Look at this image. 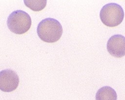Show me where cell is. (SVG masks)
<instances>
[{
    "label": "cell",
    "instance_id": "2",
    "mask_svg": "<svg viewBox=\"0 0 125 100\" xmlns=\"http://www.w3.org/2000/svg\"><path fill=\"white\" fill-rule=\"evenodd\" d=\"M100 18L102 22L108 27H115L123 21L124 11L119 4L109 3L104 5L100 12Z\"/></svg>",
    "mask_w": 125,
    "mask_h": 100
},
{
    "label": "cell",
    "instance_id": "5",
    "mask_svg": "<svg viewBox=\"0 0 125 100\" xmlns=\"http://www.w3.org/2000/svg\"><path fill=\"white\" fill-rule=\"evenodd\" d=\"M106 48L109 54L116 58L125 55V37L117 34L111 36L108 40Z\"/></svg>",
    "mask_w": 125,
    "mask_h": 100
},
{
    "label": "cell",
    "instance_id": "7",
    "mask_svg": "<svg viewBox=\"0 0 125 100\" xmlns=\"http://www.w3.org/2000/svg\"><path fill=\"white\" fill-rule=\"evenodd\" d=\"M46 0H24L25 5L34 11L42 10L46 6Z\"/></svg>",
    "mask_w": 125,
    "mask_h": 100
},
{
    "label": "cell",
    "instance_id": "4",
    "mask_svg": "<svg viewBox=\"0 0 125 100\" xmlns=\"http://www.w3.org/2000/svg\"><path fill=\"white\" fill-rule=\"evenodd\" d=\"M19 83V78L13 70L7 69L0 72V90L10 92L15 90Z\"/></svg>",
    "mask_w": 125,
    "mask_h": 100
},
{
    "label": "cell",
    "instance_id": "3",
    "mask_svg": "<svg viewBox=\"0 0 125 100\" xmlns=\"http://www.w3.org/2000/svg\"><path fill=\"white\" fill-rule=\"evenodd\" d=\"M31 23V19L29 14L21 10L12 12L7 20L8 28L17 34H22L26 32L30 29Z\"/></svg>",
    "mask_w": 125,
    "mask_h": 100
},
{
    "label": "cell",
    "instance_id": "6",
    "mask_svg": "<svg viewBox=\"0 0 125 100\" xmlns=\"http://www.w3.org/2000/svg\"><path fill=\"white\" fill-rule=\"evenodd\" d=\"M117 95L114 89L109 86L100 88L96 94V100H117Z\"/></svg>",
    "mask_w": 125,
    "mask_h": 100
},
{
    "label": "cell",
    "instance_id": "1",
    "mask_svg": "<svg viewBox=\"0 0 125 100\" xmlns=\"http://www.w3.org/2000/svg\"><path fill=\"white\" fill-rule=\"evenodd\" d=\"M37 32L38 36L42 40L52 43L58 41L61 38L63 30L58 20L48 18L40 21L38 25Z\"/></svg>",
    "mask_w": 125,
    "mask_h": 100
}]
</instances>
